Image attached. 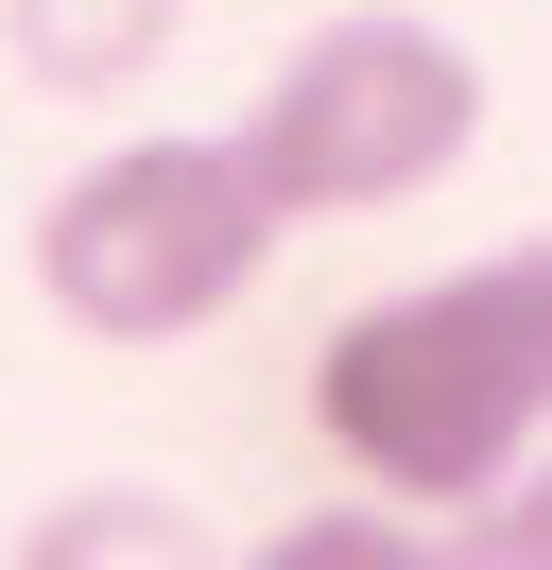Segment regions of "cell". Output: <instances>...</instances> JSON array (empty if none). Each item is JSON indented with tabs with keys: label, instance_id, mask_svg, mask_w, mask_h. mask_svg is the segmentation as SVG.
Wrapping results in <instances>:
<instances>
[{
	"label": "cell",
	"instance_id": "277c9868",
	"mask_svg": "<svg viewBox=\"0 0 552 570\" xmlns=\"http://www.w3.org/2000/svg\"><path fill=\"white\" fill-rule=\"evenodd\" d=\"M190 36V0H0V52H18L34 87H69V105H121V87H156V52Z\"/></svg>",
	"mask_w": 552,
	"mask_h": 570
},
{
	"label": "cell",
	"instance_id": "5b68a950",
	"mask_svg": "<svg viewBox=\"0 0 552 570\" xmlns=\"http://www.w3.org/2000/svg\"><path fill=\"white\" fill-rule=\"evenodd\" d=\"M190 553V519H172L156 484H69L52 519L18 535V570H172Z\"/></svg>",
	"mask_w": 552,
	"mask_h": 570
},
{
	"label": "cell",
	"instance_id": "6da1fadb",
	"mask_svg": "<svg viewBox=\"0 0 552 570\" xmlns=\"http://www.w3.org/2000/svg\"><path fill=\"white\" fill-rule=\"evenodd\" d=\"M294 432L379 501H432L466 519L483 484L552 450V243H501V259H448V277H397L310 346L294 381Z\"/></svg>",
	"mask_w": 552,
	"mask_h": 570
},
{
	"label": "cell",
	"instance_id": "7a4b0ae2",
	"mask_svg": "<svg viewBox=\"0 0 552 570\" xmlns=\"http://www.w3.org/2000/svg\"><path fill=\"white\" fill-rule=\"evenodd\" d=\"M276 259V190L241 139H172V121H138V139H103L87 174L34 208V294H52V328H87V346H190V328H225L241 294H259Z\"/></svg>",
	"mask_w": 552,
	"mask_h": 570
},
{
	"label": "cell",
	"instance_id": "52a82bcc",
	"mask_svg": "<svg viewBox=\"0 0 552 570\" xmlns=\"http://www.w3.org/2000/svg\"><path fill=\"white\" fill-rule=\"evenodd\" d=\"M448 553H483V570H552V466H518V484H483L466 519H448Z\"/></svg>",
	"mask_w": 552,
	"mask_h": 570
},
{
	"label": "cell",
	"instance_id": "3957f363",
	"mask_svg": "<svg viewBox=\"0 0 552 570\" xmlns=\"http://www.w3.org/2000/svg\"><path fill=\"white\" fill-rule=\"evenodd\" d=\"M259 156L276 225H363V208H414L483 156V52L432 36L414 0H345L328 36H294L259 70V105L225 121Z\"/></svg>",
	"mask_w": 552,
	"mask_h": 570
},
{
	"label": "cell",
	"instance_id": "8992f818",
	"mask_svg": "<svg viewBox=\"0 0 552 570\" xmlns=\"http://www.w3.org/2000/svg\"><path fill=\"white\" fill-rule=\"evenodd\" d=\"M259 570H432V501H294V519L259 535Z\"/></svg>",
	"mask_w": 552,
	"mask_h": 570
}]
</instances>
